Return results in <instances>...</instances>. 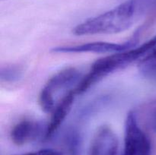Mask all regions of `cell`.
I'll return each instance as SVG.
<instances>
[{"label": "cell", "instance_id": "obj_12", "mask_svg": "<svg viewBox=\"0 0 156 155\" xmlns=\"http://www.w3.org/2000/svg\"><path fill=\"white\" fill-rule=\"evenodd\" d=\"M24 69L18 65H7L1 67L0 79L2 82L13 84L22 78Z\"/></svg>", "mask_w": 156, "mask_h": 155}, {"label": "cell", "instance_id": "obj_3", "mask_svg": "<svg viewBox=\"0 0 156 155\" xmlns=\"http://www.w3.org/2000/svg\"><path fill=\"white\" fill-rule=\"evenodd\" d=\"M82 73L75 67H68L55 73L48 79L40 92L38 103L44 112L51 113L60 100V93L65 96L76 88L82 80Z\"/></svg>", "mask_w": 156, "mask_h": 155}, {"label": "cell", "instance_id": "obj_5", "mask_svg": "<svg viewBox=\"0 0 156 155\" xmlns=\"http://www.w3.org/2000/svg\"><path fill=\"white\" fill-rule=\"evenodd\" d=\"M47 123L32 119L20 120L12 127L10 138L18 146L36 141H47Z\"/></svg>", "mask_w": 156, "mask_h": 155}, {"label": "cell", "instance_id": "obj_13", "mask_svg": "<svg viewBox=\"0 0 156 155\" xmlns=\"http://www.w3.org/2000/svg\"><path fill=\"white\" fill-rule=\"evenodd\" d=\"M14 155H63L62 152L52 148H44L41 150H36V151L27 152V153H21V154H14Z\"/></svg>", "mask_w": 156, "mask_h": 155}, {"label": "cell", "instance_id": "obj_2", "mask_svg": "<svg viewBox=\"0 0 156 155\" xmlns=\"http://www.w3.org/2000/svg\"><path fill=\"white\" fill-rule=\"evenodd\" d=\"M156 46V34L140 46L97 59L90 70L82 77L75 88L76 94H82L91 86L116 71L124 68L136 62H140Z\"/></svg>", "mask_w": 156, "mask_h": 155}, {"label": "cell", "instance_id": "obj_8", "mask_svg": "<svg viewBox=\"0 0 156 155\" xmlns=\"http://www.w3.org/2000/svg\"><path fill=\"white\" fill-rule=\"evenodd\" d=\"M76 95L77 94L75 92V90H72L63 96L56 105L54 109L51 112L50 122L47 123V141L50 140L55 135L65 121L71 110Z\"/></svg>", "mask_w": 156, "mask_h": 155}, {"label": "cell", "instance_id": "obj_1", "mask_svg": "<svg viewBox=\"0 0 156 155\" xmlns=\"http://www.w3.org/2000/svg\"><path fill=\"white\" fill-rule=\"evenodd\" d=\"M153 9H156V0H126L79 24L73 32L77 36L121 33L132 27Z\"/></svg>", "mask_w": 156, "mask_h": 155}, {"label": "cell", "instance_id": "obj_4", "mask_svg": "<svg viewBox=\"0 0 156 155\" xmlns=\"http://www.w3.org/2000/svg\"><path fill=\"white\" fill-rule=\"evenodd\" d=\"M121 155H152L150 138L139 123L134 111H129L125 119L124 143Z\"/></svg>", "mask_w": 156, "mask_h": 155}, {"label": "cell", "instance_id": "obj_9", "mask_svg": "<svg viewBox=\"0 0 156 155\" xmlns=\"http://www.w3.org/2000/svg\"><path fill=\"white\" fill-rule=\"evenodd\" d=\"M134 112L143 129L156 132V100L143 103Z\"/></svg>", "mask_w": 156, "mask_h": 155}, {"label": "cell", "instance_id": "obj_11", "mask_svg": "<svg viewBox=\"0 0 156 155\" xmlns=\"http://www.w3.org/2000/svg\"><path fill=\"white\" fill-rule=\"evenodd\" d=\"M64 154L82 155V138L75 129L68 131L63 139Z\"/></svg>", "mask_w": 156, "mask_h": 155}, {"label": "cell", "instance_id": "obj_10", "mask_svg": "<svg viewBox=\"0 0 156 155\" xmlns=\"http://www.w3.org/2000/svg\"><path fill=\"white\" fill-rule=\"evenodd\" d=\"M138 69L145 78L156 81V46L138 62Z\"/></svg>", "mask_w": 156, "mask_h": 155}, {"label": "cell", "instance_id": "obj_6", "mask_svg": "<svg viewBox=\"0 0 156 155\" xmlns=\"http://www.w3.org/2000/svg\"><path fill=\"white\" fill-rule=\"evenodd\" d=\"M140 33L136 32L132 38L123 43L108 42H91L80 44L76 46L53 47L51 51L58 53H115L124 51L128 49L136 46L138 43V37Z\"/></svg>", "mask_w": 156, "mask_h": 155}, {"label": "cell", "instance_id": "obj_7", "mask_svg": "<svg viewBox=\"0 0 156 155\" xmlns=\"http://www.w3.org/2000/svg\"><path fill=\"white\" fill-rule=\"evenodd\" d=\"M119 141L111 127L102 126L97 130L88 148V155H117Z\"/></svg>", "mask_w": 156, "mask_h": 155}]
</instances>
